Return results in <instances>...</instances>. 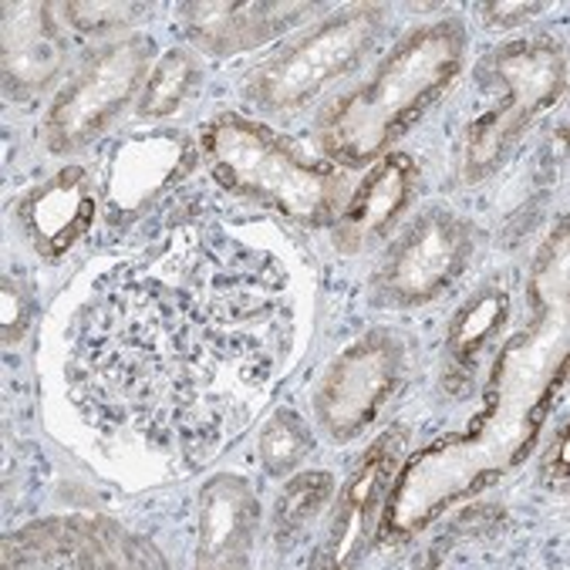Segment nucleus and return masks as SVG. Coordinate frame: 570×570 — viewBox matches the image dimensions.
Returning a JSON list of instances; mask_svg holds the SVG:
<instances>
[{"mask_svg":"<svg viewBox=\"0 0 570 570\" xmlns=\"http://www.w3.org/2000/svg\"><path fill=\"white\" fill-rule=\"evenodd\" d=\"M18 219L41 257H65V250L91 230L95 219V196L85 169H65L48 186H38L21 199Z\"/></svg>","mask_w":570,"mask_h":570,"instance_id":"nucleus-13","label":"nucleus"},{"mask_svg":"<svg viewBox=\"0 0 570 570\" xmlns=\"http://www.w3.org/2000/svg\"><path fill=\"white\" fill-rule=\"evenodd\" d=\"M153 65V41L149 38H126L116 45H105L91 55L75 78L58 91L48 122L45 142L51 153L65 156L88 146L108 122L146 88V71Z\"/></svg>","mask_w":570,"mask_h":570,"instance_id":"nucleus-5","label":"nucleus"},{"mask_svg":"<svg viewBox=\"0 0 570 570\" xmlns=\"http://www.w3.org/2000/svg\"><path fill=\"white\" fill-rule=\"evenodd\" d=\"M193 163L189 139L176 132H146L132 136L108 163L105 203L116 213H136L159 199L163 189L176 183Z\"/></svg>","mask_w":570,"mask_h":570,"instance_id":"nucleus-10","label":"nucleus"},{"mask_svg":"<svg viewBox=\"0 0 570 570\" xmlns=\"http://www.w3.org/2000/svg\"><path fill=\"white\" fill-rule=\"evenodd\" d=\"M507 311H510V301H507V291H500L497 284L483 287L476 297H470L463 304V311L455 314L452 327H449V348H452V358L460 362L463 368L480 358V352L493 341V334L503 327L507 321Z\"/></svg>","mask_w":570,"mask_h":570,"instance_id":"nucleus-17","label":"nucleus"},{"mask_svg":"<svg viewBox=\"0 0 570 570\" xmlns=\"http://www.w3.org/2000/svg\"><path fill=\"white\" fill-rule=\"evenodd\" d=\"M402 375V345L392 334H368L341 352L314 392V419L334 439L362 435L389 405Z\"/></svg>","mask_w":570,"mask_h":570,"instance_id":"nucleus-6","label":"nucleus"},{"mask_svg":"<svg viewBox=\"0 0 570 570\" xmlns=\"http://www.w3.org/2000/svg\"><path fill=\"white\" fill-rule=\"evenodd\" d=\"M540 11V4H483L480 8V14L487 18V24L490 28H510V24H517L520 18L517 14H523V18H530V14H537Z\"/></svg>","mask_w":570,"mask_h":570,"instance_id":"nucleus-22","label":"nucleus"},{"mask_svg":"<svg viewBox=\"0 0 570 570\" xmlns=\"http://www.w3.org/2000/svg\"><path fill=\"white\" fill-rule=\"evenodd\" d=\"M203 153L226 189L274 206L294 223L317 226L345 206V176L307 159L267 126L223 116L206 129Z\"/></svg>","mask_w":570,"mask_h":570,"instance_id":"nucleus-2","label":"nucleus"},{"mask_svg":"<svg viewBox=\"0 0 570 570\" xmlns=\"http://www.w3.org/2000/svg\"><path fill=\"white\" fill-rule=\"evenodd\" d=\"M553 466H557V483L563 487V480H567V432H563V429H560L557 442L550 445V455H547V470H543V476H547Z\"/></svg>","mask_w":570,"mask_h":570,"instance_id":"nucleus-23","label":"nucleus"},{"mask_svg":"<svg viewBox=\"0 0 570 570\" xmlns=\"http://www.w3.org/2000/svg\"><path fill=\"white\" fill-rule=\"evenodd\" d=\"M311 452V429L297 412H274L261 432V463L271 476H284Z\"/></svg>","mask_w":570,"mask_h":570,"instance_id":"nucleus-19","label":"nucleus"},{"mask_svg":"<svg viewBox=\"0 0 570 570\" xmlns=\"http://www.w3.org/2000/svg\"><path fill=\"white\" fill-rule=\"evenodd\" d=\"M331 493H334L331 473H301L297 480H291L274 510V540L281 547L297 540L307 530V523L331 503Z\"/></svg>","mask_w":570,"mask_h":570,"instance_id":"nucleus-18","label":"nucleus"},{"mask_svg":"<svg viewBox=\"0 0 570 570\" xmlns=\"http://www.w3.org/2000/svg\"><path fill=\"white\" fill-rule=\"evenodd\" d=\"M61 14H68L65 21L81 31V35H105L126 28L132 21H139V14H146L142 4H65L58 8Z\"/></svg>","mask_w":570,"mask_h":570,"instance_id":"nucleus-20","label":"nucleus"},{"mask_svg":"<svg viewBox=\"0 0 570 570\" xmlns=\"http://www.w3.org/2000/svg\"><path fill=\"white\" fill-rule=\"evenodd\" d=\"M4 78L18 98L41 95L65 68L68 48L55 8L18 4L4 8Z\"/></svg>","mask_w":570,"mask_h":570,"instance_id":"nucleus-12","label":"nucleus"},{"mask_svg":"<svg viewBox=\"0 0 570 570\" xmlns=\"http://www.w3.org/2000/svg\"><path fill=\"white\" fill-rule=\"evenodd\" d=\"M470 254L473 230L455 213L435 206L399 237L379 271V291L399 307L425 304L466 271Z\"/></svg>","mask_w":570,"mask_h":570,"instance_id":"nucleus-7","label":"nucleus"},{"mask_svg":"<svg viewBox=\"0 0 570 570\" xmlns=\"http://www.w3.org/2000/svg\"><path fill=\"white\" fill-rule=\"evenodd\" d=\"M497 75L507 95H500L503 101L473 122L463 149V173L473 183L483 179L490 169H497L507 149L523 136L527 122L563 95L567 85L563 48L547 38L513 41L497 55Z\"/></svg>","mask_w":570,"mask_h":570,"instance_id":"nucleus-4","label":"nucleus"},{"mask_svg":"<svg viewBox=\"0 0 570 570\" xmlns=\"http://www.w3.org/2000/svg\"><path fill=\"white\" fill-rule=\"evenodd\" d=\"M405 445V432H385L362 460L358 473L352 476L345 500L337 507L334 527H331V557L334 563H352L368 537V523L379 510V500L399 466V455Z\"/></svg>","mask_w":570,"mask_h":570,"instance_id":"nucleus-15","label":"nucleus"},{"mask_svg":"<svg viewBox=\"0 0 570 570\" xmlns=\"http://www.w3.org/2000/svg\"><path fill=\"white\" fill-rule=\"evenodd\" d=\"M382 24L385 11L375 4H358L327 18L311 35L257 65L244 81V95L264 111L304 108L314 95H321L341 75H348L368 55Z\"/></svg>","mask_w":570,"mask_h":570,"instance_id":"nucleus-3","label":"nucleus"},{"mask_svg":"<svg viewBox=\"0 0 570 570\" xmlns=\"http://www.w3.org/2000/svg\"><path fill=\"white\" fill-rule=\"evenodd\" d=\"M179 14L199 48L234 55L267 45L281 31L307 21L314 4H186Z\"/></svg>","mask_w":570,"mask_h":570,"instance_id":"nucleus-11","label":"nucleus"},{"mask_svg":"<svg viewBox=\"0 0 570 570\" xmlns=\"http://www.w3.org/2000/svg\"><path fill=\"white\" fill-rule=\"evenodd\" d=\"M415 186H419L415 163L402 153L385 156L368 173V179L345 199V206H341L337 234H334L337 250L362 254L365 247L379 244L409 209Z\"/></svg>","mask_w":570,"mask_h":570,"instance_id":"nucleus-9","label":"nucleus"},{"mask_svg":"<svg viewBox=\"0 0 570 570\" xmlns=\"http://www.w3.org/2000/svg\"><path fill=\"white\" fill-rule=\"evenodd\" d=\"M199 510V547L196 560L203 567H240L254 547L261 507L254 490L240 476H213L203 493Z\"/></svg>","mask_w":570,"mask_h":570,"instance_id":"nucleus-14","label":"nucleus"},{"mask_svg":"<svg viewBox=\"0 0 570 570\" xmlns=\"http://www.w3.org/2000/svg\"><path fill=\"white\" fill-rule=\"evenodd\" d=\"M8 567H159V553L105 520H45L4 543Z\"/></svg>","mask_w":570,"mask_h":570,"instance_id":"nucleus-8","label":"nucleus"},{"mask_svg":"<svg viewBox=\"0 0 570 570\" xmlns=\"http://www.w3.org/2000/svg\"><path fill=\"white\" fill-rule=\"evenodd\" d=\"M31 317V307L24 301L21 291H14V284H4V341H14L24 334Z\"/></svg>","mask_w":570,"mask_h":570,"instance_id":"nucleus-21","label":"nucleus"},{"mask_svg":"<svg viewBox=\"0 0 570 570\" xmlns=\"http://www.w3.org/2000/svg\"><path fill=\"white\" fill-rule=\"evenodd\" d=\"M463 31L452 21L412 31L375 75L321 116V149L345 166H365L422 116L463 68Z\"/></svg>","mask_w":570,"mask_h":570,"instance_id":"nucleus-1","label":"nucleus"},{"mask_svg":"<svg viewBox=\"0 0 570 570\" xmlns=\"http://www.w3.org/2000/svg\"><path fill=\"white\" fill-rule=\"evenodd\" d=\"M203 68L199 58L189 48H173L149 75L142 95H139V116L142 119H166L179 111L193 91L199 88Z\"/></svg>","mask_w":570,"mask_h":570,"instance_id":"nucleus-16","label":"nucleus"}]
</instances>
